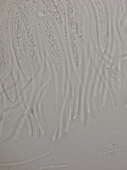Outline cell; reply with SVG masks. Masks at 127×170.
Listing matches in <instances>:
<instances>
[{
    "label": "cell",
    "instance_id": "obj_1",
    "mask_svg": "<svg viewBox=\"0 0 127 170\" xmlns=\"http://www.w3.org/2000/svg\"><path fill=\"white\" fill-rule=\"evenodd\" d=\"M101 68L103 77L106 81V83L108 87H109L110 91L111 93L113 98V103L114 105H115V106L117 107L118 106V102L116 98L115 95V94L113 89L108 79V78L107 77V76L105 73L102 63L101 64Z\"/></svg>",
    "mask_w": 127,
    "mask_h": 170
},
{
    "label": "cell",
    "instance_id": "obj_2",
    "mask_svg": "<svg viewBox=\"0 0 127 170\" xmlns=\"http://www.w3.org/2000/svg\"><path fill=\"white\" fill-rule=\"evenodd\" d=\"M119 8H118L116 14V29L120 47L121 50L122 51H123L124 50V47L121 40L118 26V19L119 16Z\"/></svg>",
    "mask_w": 127,
    "mask_h": 170
},
{
    "label": "cell",
    "instance_id": "obj_3",
    "mask_svg": "<svg viewBox=\"0 0 127 170\" xmlns=\"http://www.w3.org/2000/svg\"><path fill=\"white\" fill-rule=\"evenodd\" d=\"M84 118L83 123V126L84 128L86 127L87 126V120L88 114V106L87 100V96L85 94L84 95Z\"/></svg>",
    "mask_w": 127,
    "mask_h": 170
},
{
    "label": "cell",
    "instance_id": "obj_4",
    "mask_svg": "<svg viewBox=\"0 0 127 170\" xmlns=\"http://www.w3.org/2000/svg\"><path fill=\"white\" fill-rule=\"evenodd\" d=\"M26 114H24L21 115L18 118L14 124L13 128V130L11 136L9 137L6 139H4V140H3L4 141H8L11 139L12 138L15 133L17 126L20 121L23 117L26 115Z\"/></svg>",
    "mask_w": 127,
    "mask_h": 170
},
{
    "label": "cell",
    "instance_id": "obj_5",
    "mask_svg": "<svg viewBox=\"0 0 127 170\" xmlns=\"http://www.w3.org/2000/svg\"><path fill=\"white\" fill-rule=\"evenodd\" d=\"M63 116L64 130L63 137L64 139H65L67 138V129L65 110H64L63 112Z\"/></svg>",
    "mask_w": 127,
    "mask_h": 170
},
{
    "label": "cell",
    "instance_id": "obj_6",
    "mask_svg": "<svg viewBox=\"0 0 127 170\" xmlns=\"http://www.w3.org/2000/svg\"><path fill=\"white\" fill-rule=\"evenodd\" d=\"M32 108V113L33 116L34 118V120L36 126L37 128V136L38 138L39 139H41L42 138V135L41 132L40 128L39 126V125L36 118V116L35 115V112L34 111V109L32 107V106L31 107Z\"/></svg>",
    "mask_w": 127,
    "mask_h": 170
},
{
    "label": "cell",
    "instance_id": "obj_7",
    "mask_svg": "<svg viewBox=\"0 0 127 170\" xmlns=\"http://www.w3.org/2000/svg\"><path fill=\"white\" fill-rule=\"evenodd\" d=\"M96 71V72L99 78L100 81L103 85L104 89L107 93V96L108 97V99H111V95L107 88L106 86V85L105 82L103 79L102 77L100 74L97 69L96 70H95Z\"/></svg>",
    "mask_w": 127,
    "mask_h": 170
},
{
    "label": "cell",
    "instance_id": "obj_8",
    "mask_svg": "<svg viewBox=\"0 0 127 170\" xmlns=\"http://www.w3.org/2000/svg\"><path fill=\"white\" fill-rule=\"evenodd\" d=\"M90 115L92 119L94 120L95 118L94 107L92 94L90 95Z\"/></svg>",
    "mask_w": 127,
    "mask_h": 170
},
{
    "label": "cell",
    "instance_id": "obj_9",
    "mask_svg": "<svg viewBox=\"0 0 127 170\" xmlns=\"http://www.w3.org/2000/svg\"><path fill=\"white\" fill-rule=\"evenodd\" d=\"M110 6L111 17V37L110 39V42H113V12L112 9V8L110 3L109 4Z\"/></svg>",
    "mask_w": 127,
    "mask_h": 170
},
{
    "label": "cell",
    "instance_id": "obj_10",
    "mask_svg": "<svg viewBox=\"0 0 127 170\" xmlns=\"http://www.w3.org/2000/svg\"><path fill=\"white\" fill-rule=\"evenodd\" d=\"M108 64L116 70L118 73V74L121 76L127 85V79L120 71L117 67L110 62H109Z\"/></svg>",
    "mask_w": 127,
    "mask_h": 170
},
{
    "label": "cell",
    "instance_id": "obj_11",
    "mask_svg": "<svg viewBox=\"0 0 127 170\" xmlns=\"http://www.w3.org/2000/svg\"><path fill=\"white\" fill-rule=\"evenodd\" d=\"M36 111L38 116L39 122L40 123L42 134L43 135L45 136L46 134V132L45 129L44 127L43 122L41 116L40 115L38 109H36Z\"/></svg>",
    "mask_w": 127,
    "mask_h": 170
},
{
    "label": "cell",
    "instance_id": "obj_12",
    "mask_svg": "<svg viewBox=\"0 0 127 170\" xmlns=\"http://www.w3.org/2000/svg\"><path fill=\"white\" fill-rule=\"evenodd\" d=\"M27 115L29 117L31 123L32 130V136L33 137H34L36 136V131L33 119L29 115L27 114Z\"/></svg>",
    "mask_w": 127,
    "mask_h": 170
},
{
    "label": "cell",
    "instance_id": "obj_13",
    "mask_svg": "<svg viewBox=\"0 0 127 170\" xmlns=\"http://www.w3.org/2000/svg\"><path fill=\"white\" fill-rule=\"evenodd\" d=\"M105 53L110 58L114 60H120L127 57V53L124 55L117 56H112L109 54L107 51L105 52Z\"/></svg>",
    "mask_w": 127,
    "mask_h": 170
},
{
    "label": "cell",
    "instance_id": "obj_14",
    "mask_svg": "<svg viewBox=\"0 0 127 170\" xmlns=\"http://www.w3.org/2000/svg\"><path fill=\"white\" fill-rule=\"evenodd\" d=\"M125 148H120V149H114L112 150H111L110 151H107L106 152H105L104 153H102L101 154H100L99 155H97L96 156H95V158H96L97 157H99L101 156H103L105 155L109 154V153H111L113 152H117L120 150H123Z\"/></svg>",
    "mask_w": 127,
    "mask_h": 170
},
{
    "label": "cell",
    "instance_id": "obj_15",
    "mask_svg": "<svg viewBox=\"0 0 127 170\" xmlns=\"http://www.w3.org/2000/svg\"><path fill=\"white\" fill-rule=\"evenodd\" d=\"M127 12V4L126 5L124 12V13L123 14L119 26L120 27L122 26L123 25Z\"/></svg>",
    "mask_w": 127,
    "mask_h": 170
},
{
    "label": "cell",
    "instance_id": "obj_16",
    "mask_svg": "<svg viewBox=\"0 0 127 170\" xmlns=\"http://www.w3.org/2000/svg\"><path fill=\"white\" fill-rule=\"evenodd\" d=\"M21 103L20 102H19L18 103L12 106L8 107L6 108H5L3 109V111L5 112L6 111L10 110L12 109L18 107L19 105H20Z\"/></svg>",
    "mask_w": 127,
    "mask_h": 170
},
{
    "label": "cell",
    "instance_id": "obj_17",
    "mask_svg": "<svg viewBox=\"0 0 127 170\" xmlns=\"http://www.w3.org/2000/svg\"><path fill=\"white\" fill-rule=\"evenodd\" d=\"M125 30L126 31H127V21L126 24V26L125 28Z\"/></svg>",
    "mask_w": 127,
    "mask_h": 170
}]
</instances>
